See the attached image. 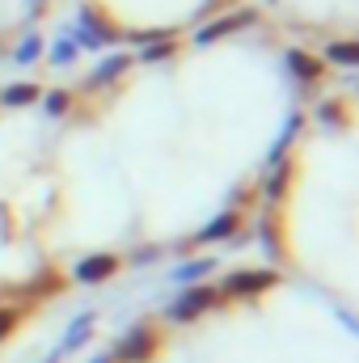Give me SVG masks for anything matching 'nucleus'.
I'll list each match as a JSON object with an SVG mask.
<instances>
[]
</instances>
